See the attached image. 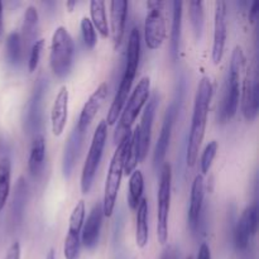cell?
Masks as SVG:
<instances>
[{
	"label": "cell",
	"instance_id": "1",
	"mask_svg": "<svg viewBox=\"0 0 259 259\" xmlns=\"http://www.w3.org/2000/svg\"><path fill=\"white\" fill-rule=\"evenodd\" d=\"M212 83L209 77H202L197 86L196 95H195L194 113L191 119V128L189 134V143H187L186 162L187 166H195L199 157L200 147L205 137L206 129L207 114H209L210 103L212 98Z\"/></svg>",
	"mask_w": 259,
	"mask_h": 259
},
{
	"label": "cell",
	"instance_id": "2",
	"mask_svg": "<svg viewBox=\"0 0 259 259\" xmlns=\"http://www.w3.org/2000/svg\"><path fill=\"white\" fill-rule=\"evenodd\" d=\"M131 137L132 133L126 134L116 144V149L114 152L110 164H109L105 187H104V199L103 202H101L104 217L110 218L113 215L116 202V196H118L119 189H120L121 177H123L124 174V162H125V154L129 146V142H131Z\"/></svg>",
	"mask_w": 259,
	"mask_h": 259
},
{
	"label": "cell",
	"instance_id": "3",
	"mask_svg": "<svg viewBox=\"0 0 259 259\" xmlns=\"http://www.w3.org/2000/svg\"><path fill=\"white\" fill-rule=\"evenodd\" d=\"M245 65L244 51L240 46H237L232 53V60L229 66L227 86L224 90L222 109H220V119L227 121L237 114L240 96V76Z\"/></svg>",
	"mask_w": 259,
	"mask_h": 259
},
{
	"label": "cell",
	"instance_id": "4",
	"mask_svg": "<svg viewBox=\"0 0 259 259\" xmlns=\"http://www.w3.org/2000/svg\"><path fill=\"white\" fill-rule=\"evenodd\" d=\"M149 93H151V78L148 76H144L138 81L134 90L132 91L129 99L126 100L123 110H121V116L119 119V124L115 129V133H114L115 144H118L126 134L132 133V125L136 121L138 114L141 113L144 104L149 99Z\"/></svg>",
	"mask_w": 259,
	"mask_h": 259
},
{
	"label": "cell",
	"instance_id": "5",
	"mask_svg": "<svg viewBox=\"0 0 259 259\" xmlns=\"http://www.w3.org/2000/svg\"><path fill=\"white\" fill-rule=\"evenodd\" d=\"M75 55V45L65 27H57L53 32L51 42L50 65L57 77H65L70 73Z\"/></svg>",
	"mask_w": 259,
	"mask_h": 259
},
{
	"label": "cell",
	"instance_id": "6",
	"mask_svg": "<svg viewBox=\"0 0 259 259\" xmlns=\"http://www.w3.org/2000/svg\"><path fill=\"white\" fill-rule=\"evenodd\" d=\"M172 168L169 163H164L159 176L158 194H157V238L161 244L168 240V217L171 209Z\"/></svg>",
	"mask_w": 259,
	"mask_h": 259
},
{
	"label": "cell",
	"instance_id": "7",
	"mask_svg": "<svg viewBox=\"0 0 259 259\" xmlns=\"http://www.w3.org/2000/svg\"><path fill=\"white\" fill-rule=\"evenodd\" d=\"M106 137H108V124L105 123V120H101L96 126L88 157H86V161L83 163L82 174H81V191H82V194H89L91 186H93L96 171H98L101 157H103Z\"/></svg>",
	"mask_w": 259,
	"mask_h": 259
},
{
	"label": "cell",
	"instance_id": "8",
	"mask_svg": "<svg viewBox=\"0 0 259 259\" xmlns=\"http://www.w3.org/2000/svg\"><path fill=\"white\" fill-rule=\"evenodd\" d=\"M163 2H148V12L144 22V40L149 50H158L166 38V20L163 15Z\"/></svg>",
	"mask_w": 259,
	"mask_h": 259
},
{
	"label": "cell",
	"instance_id": "9",
	"mask_svg": "<svg viewBox=\"0 0 259 259\" xmlns=\"http://www.w3.org/2000/svg\"><path fill=\"white\" fill-rule=\"evenodd\" d=\"M83 220H85V202L83 200H80L73 207V211L71 212L70 217L68 233L63 245V254L66 259H78L80 257V235Z\"/></svg>",
	"mask_w": 259,
	"mask_h": 259
},
{
	"label": "cell",
	"instance_id": "10",
	"mask_svg": "<svg viewBox=\"0 0 259 259\" xmlns=\"http://www.w3.org/2000/svg\"><path fill=\"white\" fill-rule=\"evenodd\" d=\"M258 225V207L257 204H252L243 211L238 220L234 232V243L238 249L243 250L249 245L250 239L255 235Z\"/></svg>",
	"mask_w": 259,
	"mask_h": 259
},
{
	"label": "cell",
	"instance_id": "11",
	"mask_svg": "<svg viewBox=\"0 0 259 259\" xmlns=\"http://www.w3.org/2000/svg\"><path fill=\"white\" fill-rule=\"evenodd\" d=\"M227 40V4L224 2L215 3L214 15V42L211 57L215 65L222 62Z\"/></svg>",
	"mask_w": 259,
	"mask_h": 259
},
{
	"label": "cell",
	"instance_id": "12",
	"mask_svg": "<svg viewBox=\"0 0 259 259\" xmlns=\"http://www.w3.org/2000/svg\"><path fill=\"white\" fill-rule=\"evenodd\" d=\"M48 82L46 78H39L35 83L34 91H33L30 100L28 103L27 118H25V125L29 132H35L39 129L42 123V110H43V99H45L46 91H47Z\"/></svg>",
	"mask_w": 259,
	"mask_h": 259
},
{
	"label": "cell",
	"instance_id": "13",
	"mask_svg": "<svg viewBox=\"0 0 259 259\" xmlns=\"http://www.w3.org/2000/svg\"><path fill=\"white\" fill-rule=\"evenodd\" d=\"M106 96H108V85H106V82H101L100 85L96 88V90L91 94L90 98L88 99V101H86L85 105H83L82 110H81L80 116H78L76 126H77L81 132L85 133L86 129L89 128L91 121L94 120V118H95L96 114H98V111L100 110L103 104L105 103Z\"/></svg>",
	"mask_w": 259,
	"mask_h": 259
},
{
	"label": "cell",
	"instance_id": "14",
	"mask_svg": "<svg viewBox=\"0 0 259 259\" xmlns=\"http://www.w3.org/2000/svg\"><path fill=\"white\" fill-rule=\"evenodd\" d=\"M242 113L247 120H254L259 109V86L257 77L249 72L242 86Z\"/></svg>",
	"mask_w": 259,
	"mask_h": 259
},
{
	"label": "cell",
	"instance_id": "15",
	"mask_svg": "<svg viewBox=\"0 0 259 259\" xmlns=\"http://www.w3.org/2000/svg\"><path fill=\"white\" fill-rule=\"evenodd\" d=\"M176 116H177V106L176 104H172L166 111L163 125H162V129H161V134H159L158 141H157V144H156V148H154V154H153L154 167L161 166L164 157H166L167 149H168V146H169V141H171L172 128H174Z\"/></svg>",
	"mask_w": 259,
	"mask_h": 259
},
{
	"label": "cell",
	"instance_id": "16",
	"mask_svg": "<svg viewBox=\"0 0 259 259\" xmlns=\"http://www.w3.org/2000/svg\"><path fill=\"white\" fill-rule=\"evenodd\" d=\"M103 205H101V202H98L91 209L85 224L82 225V230H81V242L89 249L98 244L101 225H103Z\"/></svg>",
	"mask_w": 259,
	"mask_h": 259
},
{
	"label": "cell",
	"instance_id": "17",
	"mask_svg": "<svg viewBox=\"0 0 259 259\" xmlns=\"http://www.w3.org/2000/svg\"><path fill=\"white\" fill-rule=\"evenodd\" d=\"M68 90L66 86L58 90L57 95L55 98L52 111H51V124H52V132L55 136H61L65 131L66 123H67L68 116Z\"/></svg>",
	"mask_w": 259,
	"mask_h": 259
},
{
	"label": "cell",
	"instance_id": "18",
	"mask_svg": "<svg viewBox=\"0 0 259 259\" xmlns=\"http://www.w3.org/2000/svg\"><path fill=\"white\" fill-rule=\"evenodd\" d=\"M139 60H141V33H139L138 28L134 27L129 34L125 67H124V73L121 78L133 82L137 70H138Z\"/></svg>",
	"mask_w": 259,
	"mask_h": 259
},
{
	"label": "cell",
	"instance_id": "19",
	"mask_svg": "<svg viewBox=\"0 0 259 259\" xmlns=\"http://www.w3.org/2000/svg\"><path fill=\"white\" fill-rule=\"evenodd\" d=\"M128 2L125 0H114L110 3V23L111 35H113L114 47L120 46L125 28V19L128 14Z\"/></svg>",
	"mask_w": 259,
	"mask_h": 259
},
{
	"label": "cell",
	"instance_id": "20",
	"mask_svg": "<svg viewBox=\"0 0 259 259\" xmlns=\"http://www.w3.org/2000/svg\"><path fill=\"white\" fill-rule=\"evenodd\" d=\"M83 134H85L83 132L75 126V129L71 132L70 137H68L62 159V172L65 177H70L72 174V169L78 158V153L81 151V146H82Z\"/></svg>",
	"mask_w": 259,
	"mask_h": 259
},
{
	"label": "cell",
	"instance_id": "21",
	"mask_svg": "<svg viewBox=\"0 0 259 259\" xmlns=\"http://www.w3.org/2000/svg\"><path fill=\"white\" fill-rule=\"evenodd\" d=\"M202 204H204V177L202 175H197L192 182L191 195H190L189 224L192 230H196L199 228Z\"/></svg>",
	"mask_w": 259,
	"mask_h": 259
},
{
	"label": "cell",
	"instance_id": "22",
	"mask_svg": "<svg viewBox=\"0 0 259 259\" xmlns=\"http://www.w3.org/2000/svg\"><path fill=\"white\" fill-rule=\"evenodd\" d=\"M46 159V142L42 134H35L30 146L29 159H28V169L30 175L37 176L40 174L45 166Z\"/></svg>",
	"mask_w": 259,
	"mask_h": 259
},
{
	"label": "cell",
	"instance_id": "23",
	"mask_svg": "<svg viewBox=\"0 0 259 259\" xmlns=\"http://www.w3.org/2000/svg\"><path fill=\"white\" fill-rule=\"evenodd\" d=\"M136 243L139 248H144L148 243V202L142 199L137 207L136 218Z\"/></svg>",
	"mask_w": 259,
	"mask_h": 259
},
{
	"label": "cell",
	"instance_id": "24",
	"mask_svg": "<svg viewBox=\"0 0 259 259\" xmlns=\"http://www.w3.org/2000/svg\"><path fill=\"white\" fill-rule=\"evenodd\" d=\"M90 20L93 23L94 28L98 29V32L103 37H108L109 25L108 18H106L105 2H103V0H93V2H90Z\"/></svg>",
	"mask_w": 259,
	"mask_h": 259
},
{
	"label": "cell",
	"instance_id": "25",
	"mask_svg": "<svg viewBox=\"0 0 259 259\" xmlns=\"http://www.w3.org/2000/svg\"><path fill=\"white\" fill-rule=\"evenodd\" d=\"M174 18H172V30H171V56L176 60L179 56L180 39H181V27H182V3L174 2Z\"/></svg>",
	"mask_w": 259,
	"mask_h": 259
},
{
	"label": "cell",
	"instance_id": "26",
	"mask_svg": "<svg viewBox=\"0 0 259 259\" xmlns=\"http://www.w3.org/2000/svg\"><path fill=\"white\" fill-rule=\"evenodd\" d=\"M144 190V179L143 174L139 169H134L131 174V179H129V192H128V204L132 210H137L139 202L143 199Z\"/></svg>",
	"mask_w": 259,
	"mask_h": 259
},
{
	"label": "cell",
	"instance_id": "27",
	"mask_svg": "<svg viewBox=\"0 0 259 259\" xmlns=\"http://www.w3.org/2000/svg\"><path fill=\"white\" fill-rule=\"evenodd\" d=\"M12 181V162L8 157L0 158V211L7 205Z\"/></svg>",
	"mask_w": 259,
	"mask_h": 259
},
{
	"label": "cell",
	"instance_id": "28",
	"mask_svg": "<svg viewBox=\"0 0 259 259\" xmlns=\"http://www.w3.org/2000/svg\"><path fill=\"white\" fill-rule=\"evenodd\" d=\"M37 28H38V12L33 5H29L24 12L22 45H23V40H24L25 46L28 47V46L34 40L35 34H37Z\"/></svg>",
	"mask_w": 259,
	"mask_h": 259
},
{
	"label": "cell",
	"instance_id": "29",
	"mask_svg": "<svg viewBox=\"0 0 259 259\" xmlns=\"http://www.w3.org/2000/svg\"><path fill=\"white\" fill-rule=\"evenodd\" d=\"M25 201H27V185H25L24 179H19L15 186L14 199H13V217L15 222L19 223L22 220Z\"/></svg>",
	"mask_w": 259,
	"mask_h": 259
},
{
	"label": "cell",
	"instance_id": "30",
	"mask_svg": "<svg viewBox=\"0 0 259 259\" xmlns=\"http://www.w3.org/2000/svg\"><path fill=\"white\" fill-rule=\"evenodd\" d=\"M189 13L190 19H191L192 28H194V33L196 38L199 39L202 34V29H204V20H205V12H204V3L196 0V2L189 3Z\"/></svg>",
	"mask_w": 259,
	"mask_h": 259
},
{
	"label": "cell",
	"instance_id": "31",
	"mask_svg": "<svg viewBox=\"0 0 259 259\" xmlns=\"http://www.w3.org/2000/svg\"><path fill=\"white\" fill-rule=\"evenodd\" d=\"M7 58L10 65H17L22 57V35L18 32H12L7 38L5 43Z\"/></svg>",
	"mask_w": 259,
	"mask_h": 259
},
{
	"label": "cell",
	"instance_id": "32",
	"mask_svg": "<svg viewBox=\"0 0 259 259\" xmlns=\"http://www.w3.org/2000/svg\"><path fill=\"white\" fill-rule=\"evenodd\" d=\"M81 33H82L83 43L88 48H94L98 43V35H96V30L94 28L93 23H91L90 18L83 17L81 19Z\"/></svg>",
	"mask_w": 259,
	"mask_h": 259
},
{
	"label": "cell",
	"instance_id": "33",
	"mask_svg": "<svg viewBox=\"0 0 259 259\" xmlns=\"http://www.w3.org/2000/svg\"><path fill=\"white\" fill-rule=\"evenodd\" d=\"M218 152V142L211 141L206 147H205L204 152L201 154V158H200V168H201L202 175H206L209 172V169L211 168L212 161H214L215 156H217Z\"/></svg>",
	"mask_w": 259,
	"mask_h": 259
},
{
	"label": "cell",
	"instance_id": "34",
	"mask_svg": "<svg viewBox=\"0 0 259 259\" xmlns=\"http://www.w3.org/2000/svg\"><path fill=\"white\" fill-rule=\"evenodd\" d=\"M43 47H45V39L43 38L35 39L32 47H30V55L29 60H28V70H29V72H33L37 68L40 60V56H42Z\"/></svg>",
	"mask_w": 259,
	"mask_h": 259
},
{
	"label": "cell",
	"instance_id": "35",
	"mask_svg": "<svg viewBox=\"0 0 259 259\" xmlns=\"http://www.w3.org/2000/svg\"><path fill=\"white\" fill-rule=\"evenodd\" d=\"M20 254H22V249H20L19 242H14L8 248L4 259H20Z\"/></svg>",
	"mask_w": 259,
	"mask_h": 259
},
{
	"label": "cell",
	"instance_id": "36",
	"mask_svg": "<svg viewBox=\"0 0 259 259\" xmlns=\"http://www.w3.org/2000/svg\"><path fill=\"white\" fill-rule=\"evenodd\" d=\"M196 259H211V252H210V247L206 243H202L200 245L199 253H197Z\"/></svg>",
	"mask_w": 259,
	"mask_h": 259
},
{
	"label": "cell",
	"instance_id": "37",
	"mask_svg": "<svg viewBox=\"0 0 259 259\" xmlns=\"http://www.w3.org/2000/svg\"><path fill=\"white\" fill-rule=\"evenodd\" d=\"M258 10H259V2L255 0V2L252 3V7H250L249 10V22L250 23H254L255 19H257V15H258Z\"/></svg>",
	"mask_w": 259,
	"mask_h": 259
},
{
	"label": "cell",
	"instance_id": "38",
	"mask_svg": "<svg viewBox=\"0 0 259 259\" xmlns=\"http://www.w3.org/2000/svg\"><path fill=\"white\" fill-rule=\"evenodd\" d=\"M161 259H177V252L174 247H168L163 250Z\"/></svg>",
	"mask_w": 259,
	"mask_h": 259
},
{
	"label": "cell",
	"instance_id": "39",
	"mask_svg": "<svg viewBox=\"0 0 259 259\" xmlns=\"http://www.w3.org/2000/svg\"><path fill=\"white\" fill-rule=\"evenodd\" d=\"M3 32H4V22H3V4L0 2V37H2Z\"/></svg>",
	"mask_w": 259,
	"mask_h": 259
},
{
	"label": "cell",
	"instance_id": "40",
	"mask_svg": "<svg viewBox=\"0 0 259 259\" xmlns=\"http://www.w3.org/2000/svg\"><path fill=\"white\" fill-rule=\"evenodd\" d=\"M46 259H56L55 258V250L51 249L50 252L47 253V255H46Z\"/></svg>",
	"mask_w": 259,
	"mask_h": 259
},
{
	"label": "cell",
	"instance_id": "41",
	"mask_svg": "<svg viewBox=\"0 0 259 259\" xmlns=\"http://www.w3.org/2000/svg\"><path fill=\"white\" fill-rule=\"evenodd\" d=\"M186 259H191V257H189V258H186Z\"/></svg>",
	"mask_w": 259,
	"mask_h": 259
}]
</instances>
